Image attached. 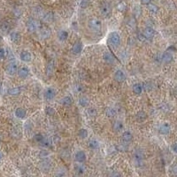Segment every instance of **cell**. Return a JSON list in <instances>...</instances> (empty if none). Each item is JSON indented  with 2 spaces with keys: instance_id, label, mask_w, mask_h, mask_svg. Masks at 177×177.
Segmentation results:
<instances>
[{
  "instance_id": "15",
  "label": "cell",
  "mask_w": 177,
  "mask_h": 177,
  "mask_svg": "<svg viewBox=\"0 0 177 177\" xmlns=\"http://www.w3.org/2000/svg\"><path fill=\"white\" fill-rule=\"evenodd\" d=\"M121 140L124 144H129L133 140V134L129 130H125L122 132L121 135Z\"/></svg>"
},
{
  "instance_id": "30",
  "label": "cell",
  "mask_w": 177,
  "mask_h": 177,
  "mask_svg": "<svg viewBox=\"0 0 177 177\" xmlns=\"http://www.w3.org/2000/svg\"><path fill=\"white\" fill-rule=\"evenodd\" d=\"M89 147L95 151V150H98L99 148V142L97 140V139H91L90 142H89Z\"/></svg>"
},
{
  "instance_id": "32",
  "label": "cell",
  "mask_w": 177,
  "mask_h": 177,
  "mask_svg": "<svg viewBox=\"0 0 177 177\" xmlns=\"http://www.w3.org/2000/svg\"><path fill=\"white\" fill-rule=\"evenodd\" d=\"M79 105L82 106V107H87L89 106V104H90V101H89V98H86V97H81L79 98V101H78Z\"/></svg>"
},
{
  "instance_id": "42",
  "label": "cell",
  "mask_w": 177,
  "mask_h": 177,
  "mask_svg": "<svg viewBox=\"0 0 177 177\" xmlns=\"http://www.w3.org/2000/svg\"><path fill=\"white\" fill-rule=\"evenodd\" d=\"M50 163L48 162V161H46V160H44V162H43V164H42V168H43V171H44V172H46V171H48L49 169H50Z\"/></svg>"
},
{
  "instance_id": "5",
  "label": "cell",
  "mask_w": 177,
  "mask_h": 177,
  "mask_svg": "<svg viewBox=\"0 0 177 177\" xmlns=\"http://www.w3.org/2000/svg\"><path fill=\"white\" fill-rule=\"evenodd\" d=\"M99 11H100V13L103 17L105 18H108L112 15V12H113V9H112V6L109 3L107 2H105L103 3L101 5H100V8H99Z\"/></svg>"
},
{
  "instance_id": "38",
  "label": "cell",
  "mask_w": 177,
  "mask_h": 177,
  "mask_svg": "<svg viewBox=\"0 0 177 177\" xmlns=\"http://www.w3.org/2000/svg\"><path fill=\"white\" fill-rule=\"evenodd\" d=\"M87 112H88V114L90 117H96L98 115V111L95 107H89Z\"/></svg>"
},
{
  "instance_id": "28",
  "label": "cell",
  "mask_w": 177,
  "mask_h": 177,
  "mask_svg": "<svg viewBox=\"0 0 177 177\" xmlns=\"http://www.w3.org/2000/svg\"><path fill=\"white\" fill-rule=\"evenodd\" d=\"M105 115L108 117V118H113L116 115V109H114L113 107L112 106H109V107H106L105 108Z\"/></svg>"
},
{
  "instance_id": "16",
  "label": "cell",
  "mask_w": 177,
  "mask_h": 177,
  "mask_svg": "<svg viewBox=\"0 0 177 177\" xmlns=\"http://www.w3.org/2000/svg\"><path fill=\"white\" fill-rule=\"evenodd\" d=\"M9 37H10V40H11L12 43H20V40H21V35H20V33L19 31H16V30L10 32Z\"/></svg>"
},
{
  "instance_id": "21",
  "label": "cell",
  "mask_w": 177,
  "mask_h": 177,
  "mask_svg": "<svg viewBox=\"0 0 177 177\" xmlns=\"http://www.w3.org/2000/svg\"><path fill=\"white\" fill-rule=\"evenodd\" d=\"M113 129L115 132H121L124 129V124L121 121H115L113 124Z\"/></svg>"
},
{
  "instance_id": "7",
  "label": "cell",
  "mask_w": 177,
  "mask_h": 177,
  "mask_svg": "<svg viewBox=\"0 0 177 177\" xmlns=\"http://www.w3.org/2000/svg\"><path fill=\"white\" fill-rule=\"evenodd\" d=\"M160 60L165 65H169L174 61V55L170 51H165L160 55Z\"/></svg>"
},
{
  "instance_id": "43",
  "label": "cell",
  "mask_w": 177,
  "mask_h": 177,
  "mask_svg": "<svg viewBox=\"0 0 177 177\" xmlns=\"http://www.w3.org/2000/svg\"><path fill=\"white\" fill-rule=\"evenodd\" d=\"M50 156V152H48L47 151H42L40 152V158L41 159H46Z\"/></svg>"
},
{
  "instance_id": "4",
  "label": "cell",
  "mask_w": 177,
  "mask_h": 177,
  "mask_svg": "<svg viewBox=\"0 0 177 177\" xmlns=\"http://www.w3.org/2000/svg\"><path fill=\"white\" fill-rule=\"evenodd\" d=\"M26 28H27V32L35 33L39 29V23L36 20L30 18V19L27 20V21L26 23Z\"/></svg>"
},
{
  "instance_id": "22",
  "label": "cell",
  "mask_w": 177,
  "mask_h": 177,
  "mask_svg": "<svg viewBox=\"0 0 177 177\" xmlns=\"http://www.w3.org/2000/svg\"><path fill=\"white\" fill-rule=\"evenodd\" d=\"M51 35V30L46 27H43L40 28V37L42 39H47L49 38Z\"/></svg>"
},
{
  "instance_id": "36",
  "label": "cell",
  "mask_w": 177,
  "mask_h": 177,
  "mask_svg": "<svg viewBox=\"0 0 177 177\" xmlns=\"http://www.w3.org/2000/svg\"><path fill=\"white\" fill-rule=\"evenodd\" d=\"M44 113H45L46 115H48V116H52V115L55 114V110H54V108L51 107V106H46L45 109H44Z\"/></svg>"
},
{
  "instance_id": "47",
  "label": "cell",
  "mask_w": 177,
  "mask_h": 177,
  "mask_svg": "<svg viewBox=\"0 0 177 177\" xmlns=\"http://www.w3.org/2000/svg\"><path fill=\"white\" fill-rule=\"evenodd\" d=\"M89 3H90L89 0H82V3H81V5H82V8H86L89 5Z\"/></svg>"
},
{
  "instance_id": "12",
  "label": "cell",
  "mask_w": 177,
  "mask_h": 177,
  "mask_svg": "<svg viewBox=\"0 0 177 177\" xmlns=\"http://www.w3.org/2000/svg\"><path fill=\"white\" fill-rule=\"evenodd\" d=\"M29 74H30V70L28 69L27 66H25L20 67L19 70H18V73H17L18 76L20 79H26V78H27L29 76Z\"/></svg>"
},
{
  "instance_id": "17",
  "label": "cell",
  "mask_w": 177,
  "mask_h": 177,
  "mask_svg": "<svg viewBox=\"0 0 177 177\" xmlns=\"http://www.w3.org/2000/svg\"><path fill=\"white\" fill-rule=\"evenodd\" d=\"M54 69H55L54 60H50L48 62V64L46 65V67H45V74L47 76H51L54 73Z\"/></svg>"
},
{
  "instance_id": "44",
  "label": "cell",
  "mask_w": 177,
  "mask_h": 177,
  "mask_svg": "<svg viewBox=\"0 0 177 177\" xmlns=\"http://www.w3.org/2000/svg\"><path fill=\"white\" fill-rule=\"evenodd\" d=\"M143 88L144 90H146L147 91H150L152 88V83L151 82H145L144 84H143Z\"/></svg>"
},
{
  "instance_id": "45",
  "label": "cell",
  "mask_w": 177,
  "mask_h": 177,
  "mask_svg": "<svg viewBox=\"0 0 177 177\" xmlns=\"http://www.w3.org/2000/svg\"><path fill=\"white\" fill-rule=\"evenodd\" d=\"M171 151H172L174 153L177 154V142L176 143H174V144L171 145Z\"/></svg>"
},
{
  "instance_id": "2",
  "label": "cell",
  "mask_w": 177,
  "mask_h": 177,
  "mask_svg": "<svg viewBox=\"0 0 177 177\" xmlns=\"http://www.w3.org/2000/svg\"><path fill=\"white\" fill-rule=\"evenodd\" d=\"M88 27L89 28L94 32V33H100L101 30H102V27H103V24H102V21L99 20V19H97V18H92L89 20L88 22Z\"/></svg>"
},
{
  "instance_id": "26",
  "label": "cell",
  "mask_w": 177,
  "mask_h": 177,
  "mask_svg": "<svg viewBox=\"0 0 177 177\" xmlns=\"http://www.w3.org/2000/svg\"><path fill=\"white\" fill-rule=\"evenodd\" d=\"M60 104L64 106H70L73 104V99L70 96H65L60 99Z\"/></svg>"
},
{
  "instance_id": "20",
  "label": "cell",
  "mask_w": 177,
  "mask_h": 177,
  "mask_svg": "<svg viewBox=\"0 0 177 177\" xmlns=\"http://www.w3.org/2000/svg\"><path fill=\"white\" fill-rule=\"evenodd\" d=\"M82 51V43L78 41L76 43H74V44L72 47V52L74 55H78L81 53V51Z\"/></svg>"
},
{
  "instance_id": "25",
  "label": "cell",
  "mask_w": 177,
  "mask_h": 177,
  "mask_svg": "<svg viewBox=\"0 0 177 177\" xmlns=\"http://www.w3.org/2000/svg\"><path fill=\"white\" fill-rule=\"evenodd\" d=\"M21 93V89L20 87H12L8 90V94L12 97H17Z\"/></svg>"
},
{
  "instance_id": "31",
  "label": "cell",
  "mask_w": 177,
  "mask_h": 177,
  "mask_svg": "<svg viewBox=\"0 0 177 177\" xmlns=\"http://www.w3.org/2000/svg\"><path fill=\"white\" fill-rule=\"evenodd\" d=\"M0 28H1V30H2L3 32L7 33V32H9V30L11 29V25H10V23H9L8 21L5 20V21H3V22L1 23Z\"/></svg>"
},
{
  "instance_id": "35",
  "label": "cell",
  "mask_w": 177,
  "mask_h": 177,
  "mask_svg": "<svg viewBox=\"0 0 177 177\" xmlns=\"http://www.w3.org/2000/svg\"><path fill=\"white\" fill-rule=\"evenodd\" d=\"M52 19H53V14L51 12H47L43 15V20L45 22H51L52 20Z\"/></svg>"
},
{
  "instance_id": "9",
  "label": "cell",
  "mask_w": 177,
  "mask_h": 177,
  "mask_svg": "<svg viewBox=\"0 0 177 177\" xmlns=\"http://www.w3.org/2000/svg\"><path fill=\"white\" fill-rule=\"evenodd\" d=\"M171 132V126L168 122H164L159 127V133L162 136H168Z\"/></svg>"
},
{
  "instance_id": "1",
  "label": "cell",
  "mask_w": 177,
  "mask_h": 177,
  "mask_svg": "<svg viewBox=\"0 0 177 177\" xmlns=\"http://www.w3.org/2000/svg\"><path fill=\"white\" fill-rule=\"evenodd\" d=\"M121 35L117 31H112L108 35V43L113 48H117L121 44Z\"/></svg>"
},
{
  "instance_id": "23",
  "label": "cell",
  "mask_w": 177,
  "mask_h": 177,
  "mask_svg": "<svg viewBox=\"0 0 177 177\" xmlns=\"http://www.w3.org/2000/svg\"><path fill=\"white\" fill-rule=\"evenodd\" d=\"M136 119L138 122H144L147 119V113L144 111H139L136 114Z\"/></svg>"
},
{
  "instance_id": "14",
  "label": "cell",
  "mask_w": 177,
  "mask_h": 177,
  "mask_svg": "<svg viewBox=\"0 0 177 177\" xmlns=\"http://www.w3.org/2000/svg\"><path fill=\"white\" fill-rule=\"evenodd\" d=\"M86 158H87L86 153L83 151H82V150L77 151L75 152V154H74V160H75V161L77 163H80V164H82L86 160Z\"/></svg>"
},
{
  "instance_id": "50",
  "label": "cell",
  "mask_w": 177,
  "mask_h": 177,
  "mask_svg": "<svg viewBox=\"0 0 177 177\" xmlns=\"http://www.w3.org/2000/svg\"><path fill=\"white\" fill-rule=\"evenodd\" d=\"M2 159H3V154H2V152H0V161L2 160Z\"/></svg>"
},
{
  "instance_id": "18",
  "label": "cell",
  "mask_w": 177,
  "mask_h": 177,
  "mask_svg": "<svg viewBox=\"0 0 177 177\" xmlns=\"http://www.w3.org/2000/svg\"><path fill=\"white\" fill-rule=\"evenodd\" d=\"M14 115L20 120H24L27 117V111L22 107H18L14 111Z\"/></svg>"
},
{
  "instance_id": "40",
  "label": "cell",
  "mask_w": 177,
  "mask_h": 177,
  "mask_svg": "<svg viewBox=\"0 0 177 177\" xmlns=\"http://www.w3.org/2000/svg\"><path fill=\"white\" fill-rule=\"evenodd\" d=\"M117 10L118 11H120V12H124L126 9H127V5H126V4L124 3V2H120L118 4H117Z\"/></svg>"
},
{
  "instance_id": "39",
  "label": "cell",
  "mask_w": 177,
  "mask_h": 177,
  "mask_svg": "<svg viewBox=\"0 0 177 177\" xmlns=\"http://www.w3.org/2000/svg\"><path fill=\"white\" fill-rule=\"evenodd\" d=\"M148 9H149V11L151 12H152V13H157L158 12V11H159V7L156 5V4H148Z\"/></svg>"
},
{
  "instance_id": "24",
  "label": "cell",
  "mask_w": 177,
  "mask_h": 177,
  "mask_svg": "<svg viewBox=\"0 0 177 177\" xmlns=\"http://www.w3.org/2000/svg\"><path fill=\"white\" fill-rule=\"evenodd\" d=\"M143 90H144V88H143V85L141 83H135L133 86H132V91L134 94L136 95H140L143 93Z\"/></svg>"
},
{
  "instance_id": "33",
  "label": "cell",
  "mask_w": 177,
  "mask_h": 177,
  "mask_svg": "<svg viewBox=\"0 0 177 177\" xmlns=\"http://www.w3.org/2000/svg\"><path fill=\"white\" fill-rule=\"evenodd\" d=\"M88 136H89V132H88V130L86 129H81L79 131H78V137L81 138V139H85V138H87L88 137Z\"/></svg>"
},
{
  "instance_id": "27",
  "label": "cell",
  "mask_w": 177,
  "mask_h": 177,
  "mask_svg": "<svg viewBox=\"0 0 177 177\" xmlns=\"http://www.w3.org/2000/svg\"><path fill=\"white\" fill-rule=\"evenodd\" d=\"M103 59H104L105 61H106V62L109 63V64H112V63L114 62V58H113V56L112 55V53L109 52V51H105V52L104 53Z\"/></svg>"
},
{
  "instance_id": "48",
  "label": "cell",
  "mask_w": 177,
  "mask_h": 177,
  "mask_svg": "<svg viewBox=\"0 0 177 177\" xmlns=\"http://www.w3.org/2000/svg\"><path fill=\"white\" fill-rule=\"evenodd\" d=\"M111 177H121V174L117 171H113L112 174H111Z\"/></svg>"
},
{
  "instance_id": "46",
  "label": "cell",
  "mask_w": 177,
  "mask_h": 177,
  "mask_svg": "<svg viewBox=\"0 0 177 177\" xmlns=\"http://www.w3.org/2000/svg\"><path fill=\"white\" fill-rule=\"evenodd\" d=\"M171 173H172L174 176H177V165H175V166H173V167L171 168Z\"/></svg>"
},
{
  "instance_id": "37",
  "label": "cell",
  "mask_w": 177,
  "mask_h": 177,
  "mask_svg": "<svg viewBox=\"0 0 177 177\" xmlns=\"http://www.w3.org/2000/svg\"><path fill=\"white\" fill-rule=\"evenodd\" d=\"M55 176H56V177H65L66 176V171L64 168H59V169L56 171Z\"/></svg>"
},
{
  "instance_id": "34",
  "label": "cell",
  "mask_w": 177,
  "mask_h": 177,
  "mask_svg": "<svg viewBox=\"0 0 177 177\" xmlns=\"http://www.w3.org/2000/svg\"><path fill=\"white\" fill-rule=\"evenodd\" d=\"M34 140L36 142V143H39V144H42L44 140H45V137L43 134L41 133H38V134H35V137H34Z\"/></svg>"
},
{
  "instance_id": "41",
  "label": "cell",
  "mask_w": 177,
  "mask_h": 177,
  "mask_svg": "<svg viewBox=\"0 0 177 177\" xmlns=\"http://www.w3.org/2000/svg\"><path fill=\"white\" fill-rule=\"evenodd\" d=\"M6 53H7L6 50L4 47H0V60H3L5 59Z\"/></svg>"
},
{
  "instance_id": "29",
  "label": "cell",
  "mask_w": 177,
  "mask_h": 177,
  "mask_svg": "<svg viewBox=\"0 0 177 177\" xmlns=\"http://www.w3.org/2000/svg\"><path fill=\"white\" fill-rule=\"evenodd\" d=\"M74 171L77 175L79 176H82L85 173V168L82 166V164H80V163H77L75 166H74Z\"/></svg>"
},
{
  "instance_id": "13",
  "label": "cell",
  "mask_w": 177,
  "mask_h": 177,
  "mask_svg": "<svg viewBox=\"0 0 177 177\" xmlns=\"http://www.w3.org/2000/svg\"><path fill=\"white\" fill-rule=\"evenodd\" d=\"M20 59L22 62H25V63L30 62L32 60V54H31V52L28 51H22L20 53Z\"/></svg>"
},
{
  "instance_id": "3",
  "label": "cell",
  "mask_w": 177,
  "mask_h": 177,
  "mask_svg": "<svg viewBox=\"0 0 177 177\" xmlns=\"http://www.w3.org/2000/svg\"><path fill=\"white\" fill-rule=\"evenodd\" d=\"M133 158H134V161H135L136 166L142 167L144 165L145 155H144V152L143 150H141V149L135 150L134 153H133Z\"/></svg>"
},
{
  "instance_id": "49",
  "label": "cell",
  "mask_w": 177,
  "mask_h": 177,
  "mask_svg": "<svg viewBox=\"0 0 177 177\" xmlns=\"http://www.w3.org/2000/svg\"><path fill=\"white\" fill-rule=\"evenodd\" d=\"M151 1H152V0H140L141 4H145V5L150 4H151Z\"/></svg>"
},
{
  "instance_id": "51",
  "label": "cell",
  "mask_w": 177,
  "mask_h": 177,
  "mask_svg": "<svg viewBox=\"0 0 177 177\" xmlns=\"http://www.w3.org/2000/svg\"><path fill=\"white\" fill-rule=\"evenodd\" d=\"M0 88H1V83H0Z\"/></svg>"
},
{
  "instance_id": "8",
  "label": "cell",
  "mask_w": 177,
  "mask_h": 177,
  "mask_svg": "<svg viewBox=\"0 0 177 177\" xmlns=\"http://www.w3.org/2000/svg\"><path fill=\"white\" fill-rule=\"evenodd\" d=\"M18 70H19L18 65L14 62H11L7 65L6 69H5V73L10 76H13L18 73Z\"/></svg>"
},
{
  "instance_id": "19",
  "label": "cell",
  "mask_w": 177,
  "mask_h": 177,
  "mask_svg": "<svg viewBox=\"0 0 177 177\" xmlns=\"http://www.w3.org/2000/svg\"><path fill=\"white\" fill-rule=\"evenodd\" d=\"M57 36H58L59 41L61 42V43H63V42H66L67 40L68 36H69V33L66 29H61V30H59L58 32V35Z\"/></svg>"
},
{
  "instance_id": "6",
  "label": "cell",
  "mask_w": 177,
  "mask_h": 177,
  "mask_svg": "<svg viewBox=\"0 0 177 177\" xmlns=\"http://www.w3.org/2000/svg\"><path fill=\"white\" fill-rule=\"evenodd\" d=\"M56 97V90L53 87H47L43 91V98L47 102L52 101Z\"/></svg>"
},
{
  "instance_id": "11",
  "label": "cell",
  "mask_w": 177,
  "mask_h": 177,
  "mask_svg": "<svg viewBox=\"0 0 177 177\" xmlns=\"http://www.w3.org/2000/svg\"><path fill=\"white\" fill-rule=\"evenodd\" d=\"M143 35L145 40H152L155 35V30L152 27H146L143 31Z\"/></svg>"
},
{
  "instance_id": "10",
  "label": "cell",
  "mask_w": 177,
  "mask_h": 177,
  "mask_svg": "<svg viewBox=\"0 0 177 177\" xmlns=\"http://www.w3.org/2000/svg\"><path fill=\"white\" fill-rule=\"evenodd\" d=\"M114 80L118 82H122L126 80L127 78V75H126V73L122 70V69H117L115 72H114Z\"/></svg>"
}]
</instances>
